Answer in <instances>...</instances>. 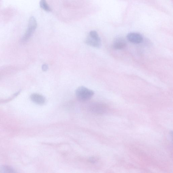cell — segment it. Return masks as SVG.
Wrapping results in <instances>:
<instances>
[{
  "label": "cell",
  "mask_w": 173,
  "mask_h": 173,
  "mask_svg": "<svg viewBox=\"0 0 173 173\" xmlns=\"http://www.w3.org/2000/svg\"><path fill=\"white\" fill-rule=\"evenodd\" d=\"M1 171L4 172L13 173L15 172L13 168L9 166H4L2 168Z\"/></svg>",
  "instance_id": "obj_9"
},
{
  "label": "cell",
  "mask_w": 173,
  "mask_h": 173,
  "mask_svg": "<svg viewBox=\"0 0 173 173\" xmlns=\"http://www.w3.org/2000/svg\"><path fill=\"white\" fill-rule=\"evenodd\" d=\"M127 43L126 40L122 38H118L115 39L113 43V47L117 50H121L125 48Z\"/></svg>",
  "instance_id": "obj_5"
},
{
  "label": "cell",
  "mask_w": 173,
  "mask_h": 173,
  "mask_svg": "<svg viewBox=\"0 0 173 173\" xmlns=\"http://www.w3.org/2000/svg\"><path fill=\"white\" fill-rule=\"evenodd\" d=\"M31 100L35 104L39 105H43L46 102V99L42 95L38 93H33L30 96Z\"/></svg>",
  "instance_id": "obj_6"
},
{
  "label": "cell",
  "mask_w": 173,
  "mask_h": 173,
  "mask_svg": "<svg viewBox=\"0 0 173 173\" xmlns=\"http://www.w3.org/2000/svg\"><path fill=\"white\" fill-rule=\"evenodd\" d=\"M76 96L77 98L82 101H86L90 99L94 94L93 91L90 90L84 86H81L76 90Z\"/></svg>",
  "instance_id": "obj_2"
},
{
  "label": "cell",
  "mask_w": 173,
  "mask_h": 173,
  "mask_svg": "<svg viewBox=\"0 0 173 173\" xmlns=\"http://www.w3.org/2000/svg\"><path fill=\"white\" fill-rule=\"evenodd\" d=\"M85 42L89 46L100 48L101 46V40L97 32L95 31H90L85 39Z\"/></svg>",
  "instance_id": "obj_1"
},
{
  "label": "cell",
  "mask_w": 173,
  "mask_h": 173,
  "mask_svg": "<svg viewBox=\"0 0 173 173\" xmlns=\"http://www.w3.org/2000/svg\"><path fill=\"white\" fill-rule=\"evenodd\" d=\"M37 26V23L36 20L34 17L32 16L29 20L27 28L22 39V42H26L30 39L36 30Z\"/></svg>",
  "instance_id": "obj_3"
},
{
  "label": "cell",
  "mask_w": 173,
  "mask_h": 173,
  "mask_svg": "<svg viewBox=\"0 0 173 173\" xmlns=\"http://www.w3.org/2000/svg\"><path fill=\"white\" fill-rule=\"evenodd\" d=\"M48 68V66L47 64H44L42 66V69L44 72H46L47 71Z\"/></svg>",
  "instance_id": "obj_10"
},
{
  "label": "cell",
  "mask_w": 173,
  "mask_h": 173,
  "mask_svg": "<svg viewBox=\"0 0 173 173\" xmlns=\"http://www.w3.org/2000/svg\"><path fill=\"white\" fill-rule=\"evenodd\" d=\"M40 6L41 8L45 11L49 12L51 11V8L49 6L46 0H41Z\"/></svg>",
  "instance_id": "obj_8"
},
{
  "label": "cell",
  "mask_w": 173,
  "mask_h": 173,
  "mask_svg": "<svg viewBox=\"0 0 173 173\" xmlns=\"http://www.w3.org/2000/svg\"><path fill=\"white\" fill-rule=\"evenodd\" d=\"M103 109V107L100 106L93 105L91 106L90 110L93 113L101 114L104 112V110Z\"/></svg>",
  "instance_id": "obj_7"
},
{
  "label": "cell",
  "mask_w": 173,
  "mask_h": 173,
  "mask_svg": "<svg viewBox=\"0 0 173 173\" xmlns=\"http://www.w3.org/2000/svg\"><path fill=\"white\" fill-rule=\"evenodd\" d=\"M127 38L129 42L134 44H139L143 42V37L139 33L131 32L127 35Z\"/></svg>",
  "instance_id": "obj_4"
}]
</instances>
